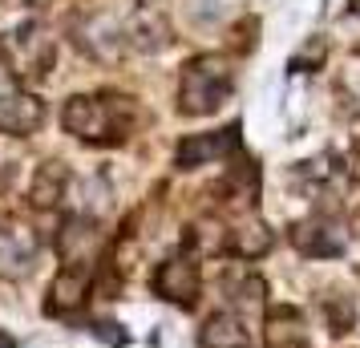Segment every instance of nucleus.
Instances as JSON below:
<instances>
[{"instance_id":"obj_1","label":"nucleus","mask_w":360,"mask_h":348,"mask_svg":"<svg viewBox=\"0 0 360 348\" xmlns=\"http://www.w3.org/2000/svg\"><path fill=\"white\" fill-rule=\"evenodd\" d=\"M61 126L94 146H122L142 126V110L126 94H77L65 101Z\"/></svg>"},{"instance_id":"obj_21","label":"nucleus","mask_w":360,"mask_h":348,"mask_svg":"<svg viewBox=\"0 0 360 348\" xmlns=\"http://www.w3.org/2000/svg\"><path fill=\"white\" fill-rule=\"evenodd\" d=\"M352 8H356V13H360V0H352Z\"/></svg>"},{"instance_id":"obj_10","label":"nucleus","mask_w":360,"mask_h":348,"mask_svg":"<svg viewBox=\"0 0 360 348\" xmlns=\"http://www.w3.org/2000/svg\"><path fill=\"white\" fill-rule=\"evenodd\" d=\"M219 296L231 304V312H259L263 304H267V283L251 267L231 264L219 276Z\"/></svg>"},{"instance_id":"obj_15","label":"nucleus","mask_w":360,"mask_h":348,"mask_svg":"<svg viewBox=\"0 0 360 348\" xmlns=\"http://www.w3.org/2000/svg\"><path fill=\"white\" fill-rule=\"evenodd\" d=\"M65 191H69V166L45 162V166H37L33 183H29V202H33L37 211H53L57 202L65 199Z\"/></svg>"},{"instance_id":"obj_13","label":"nucleus","mask_w":360,"mask_h":348,"mask_svg":"<svg viewBox=\"0 0 360 348\" xmlns=\"http://www.w3.org/2000/svg\"><path fill=\"white\" fill-rule=\"evenodd\" d=\"M94 276H98V267H61V276L53 280V292H49V312H77L89 292H94Z\"/></svg>"},{"instance_id":"obj_2","label":"nucleus","mask_w":360,"mask_h":348,"mask_svg":"<svg viewBox=\"0 0 360 348\" xmlns=\"http://www.w3.org/2000/svg\"><path fill=\"white\" fill-rule=\"evenodd\" d=\"M0 65L20 85L45 82L57 65V37L45 20H20L0 33Z\"/></svg>"},{"instance_id":"obj_9","label":"nucleus","mask_w":360,"mask_h":348,"mask_svg":"<svg viewBox=\"0 0 360 348\" xmlns=\"http://www.w3.org/2000/svg\"><path fill=\"white\" fill-rule=\"evenodd\" d=\"M45 126V101L29 89H4L0 94V134L29 138Z\"/></svg>"},{"instance_id":"obj_6","label":"nucleus","mask_w":360,"mask_h":348,"mask_svg":"<svg viewBox=\"0 0 360 348\" xmlns=\"http://www.w3.org/2000/svg\"><path fill=\"white\" fill-rule=\"evenodd\" d=\"M288 239H292V247L300 251L304 259H336V255H344V247H348V231H344L332 215L300 219V223L288 227Z\"/></svg>"},{"instance_id":"obj_11","label":"nucleus","mask_w":360,"mask_h":348,"mask_svg":"<svg viewBox=\"0 0 360 348\" xmlns=\"http://www.w3.org/2000/svg\"><path fill=\"white\" fill-rule=\"evenodd\" d=\"M219 207L223 211H251L259 202V162L251 158H239V162L227 166L223 183H219Z\"/></svg>"},{"instance_id":"obj_7","label":"nucleus","mask_w":360,"mask_h":348,"mask_svg":"<svg viewBox=\"0 0 360 348\" xmlns=\"http://www.w3.org/2000/svg\"><path fill=\"white\" fill-rule=\"evenodd\" d=\"M231 154H239V126L182 138L179 150H174V166L179 170H195V166H207V162H223Z\"/></svg>"},{"instance_id":"obj_16","label":"nucleus","mask_w":360,"mask_h":348,"mask_svg":"<svg viewBox=\"0 0 360 348\" xmlns=\"http://www.w3.org/2000/svg\"><path fill=\"white\" fill-rule=\"evenodd\" d=\"M271 231L263 223H243V227H231V243H227V255L235 259H259L271 251Z\"/></svg>"},{"instance_id":"obj_20","label":"nucleus","mask_w":360,"mask_h":348,"mask_svg":"<svg viewBox=\"0 0 360 348\" xmlns=\"http://www.w3.org/2000/svg\"><path fill=\"white\" fill-rule=\"evenodd\" d=\"M29 4H53V0H29Z\"/></svg>"},{"instance_id":"obj_4","label":"nucleus","mask_w":360,"mask_h":348,"mask_svg":"<svg viewBox=\"0 0 360 348\" xmlns=\"http://www.w3.org/2000/svg\"><path fill=\"white\" fill-rule=\"evenodd\" d=\"M41 259V235L25 219H4L0 223V276L4 280H25Z\"/></svg>"},{"instance_id":"obj_8","label":"nucleus","mask_w":360,"mask_h":348,"mask_svg":"<svg viewBox=\"0 0 360 348\" xmlns=\"http://www.w3.org/2000/svg\"><path fill=\"white\" fill-rule=\"evenodd\" d=\"M57 251H61V264L65 267H98V251H101L98 219L69 215L61 223V235H57Z\"/></svg>"},{"instance_id":"obj_12","label":"nucleus","mask_w":360,"mask_h":348,"mask_svg":"<svg viewBox=\"0 0 360 348\" xmlns=\"http://www.w3.org/2000/svg\"><path fill=\"white\" fill-rule=\"evenodd\" d=\"M263 348H308V320L292 304H271L263 316Z\"/></svg>"},{"instance_id":"obj_18","label":"nucleus","mask_w":360,"mask_h":348,"mask_svg":"<svg viewBox=\"0 0 360 348\" xmlns=\"http://www.w3.org/2000/svg\"><path fill=\"white\" fill-rule=\"evenodd\" d=\"M89 328L98 332L101 340H110L114 348H122V344H126V332H117V324H114V320H98V324H89Z\"/></svg>"},{"instance_id":"obj_17","label":"nucleus","mask_w":360,"mask_h":348,"mask_svg":"<svg viewBox=\"0 0 360 348\" xmlns=\"http://www.w3.org/2000/svg\"><path fill=\"white\" fill-rule=\"evenodd\" d=\"M320 308H324V324L332 336H344V332L356 328V299L344 296V292H328L320 299Z\"/></svg>"},{"instance_id":"obj_3","label":"nucleus","mask_w":360,"mask_h":348,"mask_svg":"<svg viewBox=\"0 0 360 348\" xmlns=\"http://www.w3.org/2000/svg\"><path fill=\"white\" fill-rule=\"evenodd\" d=\"M235 94V69L223 53H198L182 65L179 77V110L186 117H211Z\"/></svg>"},{"instance_id":"obj_5","label":"nucleus","mask_w":360,"mask_h":348,"mask_svg":"<svg viewBox=\"0 0 360 348\" xmlns=\"http://www.w3.org/2000/svg\"><path fill=\"white\" fill-rule=\"evenodd\" d=\"M154 296L174 304V308H195L198 296H202V271H198V259L195 255H170L166 264H158L154 271Z\"/></svg>"},{"instance_id":"obj_19","label":"nucleus","mask_w":360,"mask_h":348,"mask_svg":"<svg viewBox=\"0 0 360 348\" xmlns=\"http://www.w3.org/2000/svg\"><path fill=\"white\" fill-rule=\"evenodd\" d=\"M0 348H17V344H13V336H4V332H0Z\"/></svg>"},{"instance_id":"obj_14","label":"nucleus","mask_w":360,"mask_h":348,"mask_svg":"<svg viewBox=\"0 0 360 348\" xmlns=\"http://www.w3.org/2000/svg\"><path fill=\"white\" fill-rule=\"evenodd\" d=\"M198 348H251V332H247L243 316L231 308L211 312L198 328Z\"/></svg>"}]
</instances>
